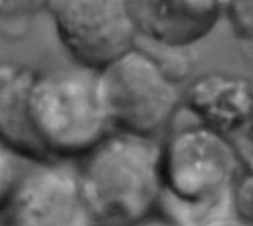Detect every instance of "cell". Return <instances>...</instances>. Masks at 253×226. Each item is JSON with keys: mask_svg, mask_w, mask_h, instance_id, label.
<instances>
[{"mask_svg": "<svg viewBox=\"0 0 253 226\" xmlns=\"http://www.w3.org/2000/svg\"><path fill=\"white\" fill-rule=\"evenodd\" d=\"M213 226H253V224L245 222L243 219H240L237 216H231V218H228V219H225V221H222V222H219V224Z\"/></svg>", "mask_w": 253, "mask_h": 226, "instance_id": "2e32d148", "label": "cell"}, {"mask_svg": "<svg viewBox=\"0 0 253 226\" xmlns=\"http://www.w3.org/2000/svg\"><path fill=\"white\" fill-rule=\"evenodd\" d=\"M249 135H252V136H253V130H252V132H251V133H249Z\"/></svg>", "mask_w": 253, "mask_h": 226, "instance_id": "e0dca14e", "label": "cell"}, {"mask_svg": "<svg viewBox=\"0 0 253 226\" xmlns=\"http://www.w3.org/2000/svg\"><path fill=\"white\" fill-rule=\"evenodd\" d=\"M46 12L80 68L99 73L136 46L139 33L129 1L49 0Z\"/></svg>", "mask_w": 253, "mask_h": 226, "instance_id": "8992f818", "label": "cell"}, {"mask_svg": "<svg viewBox=\"0 0 253 226\" xmlns=\"http://www.w3.org/2000/svg\"><path fill=\"white\" fill-rule=\"evenodd\" d=\"M30 132L50 161L83 160L113 130L96 93V73L37 70L25 99Z\"/></svg>", "mask_w": 253, "mask_h": 226, "instance_id": "3957f363", "label": "cell"}, {"mask_svg": "<svg viewBox=\"0 0 253 226\" xmlns=\"http://www.w3.org/2000/svg\"><path fill=\"white\" fill-rule=\"evenodd\" d=\"M182 108L197 123L237 141L253 130V78L206 71L182 87Z\"/></svg>", "mask_w": 253, "mask_h": 226, "instance_id": "52a82bcc", "label": "cell"}, {"mask_svg": "<svg viewBox=\"0 0 253 226\" xmlns=\"http://www.w3.org/2000/svg\"><path fill=\"white\" fill-rule=\"evenodd\" d=\"M96 93L113 130L159 139L182 108V87L135 46L96 73Z\"/></svg>", "mask_w": 253, "mask_h": 226, "instance_id": "277c9868", "label": "cell"}, {"mask_svg": "<svg viewBox=\"0 0 253 226\" xmlns=\"http://www.w3.org/2000/svg\"><path fill=\"white\" fill-rule=\"evenodd\" d=\"M138 33L147 41L187 49L209 36L225 15L218 0H132Z\"/></svg>", "mask_w": 253, "mask_h": 226, "instance_id": "ba28073f", "label": "cell"}, {"mask_svg": "<svg viewBox=\"0 0 253 226\" xmlns=\"http://www.w3.org/2000/svg\"><path fill=\"white\" fill-rule=\"evenodd\" d=\"M46 9V1H0V27L6 37H22L28 31L31 19Z\"/></svg>", "mask_w": 253, "mask_h": 226, "instance_id": "8fae6325", "label": "cell"}, {"mask_svg": "<svg viewBox=\"0 0 253 226\" xmlns=\"http://www.w3.org/2000/svg\"><path fill=\"white\" fill-rule=\"evenodd\" d=\"M37 68L3 61L0 65V136L1 145L31 163L50 161L33 138L25 111L28 87Z\"/></svg>", "mask_w": 253, "mask_h": 226, "instance_id": "9c48e42d", "label": "cell"}, {"mask_svg": "<svg viewBox=\"0 0 253 226\" xmlns=\"http://www.w3.org/2000/svg\"><path fill=\"white\" fill-rule=\"evenodd\" d=\"M225 16L234 36L253 50V0L225 1Z\"/></svg>", "mask_w": 253, "mask_h": 226, "instance_id": "4fadbf2b", "label": "cell"}, {"mask_svg": "<svg viewBox=\"0 0 253 226\" xmlns=\"http://www.w3.org/2000/svg\"><path fill=\"white\" fill-rule=\"evenodd\" d=\"M243 170L236 142L200 123L162 141L159 209L178 226H213L234 213V187Z\"/></svg>", "mask_w": 253, "mask_h": 226, "instance_id": "6da1fadb", "label": "cell"}, {"mask_svg": "<svg viewBox=\"0 0 253 226\" xmlns=\"http://www.w3.org/2000/svg\"><path fill=\"white\" fill-rule=\"evenodd\" d=\"M0 226H102L89 206L79 167L62 161L24 164L0 194Z\"/></svg>", "mask_w": 253, "mask_h": 226, "instance_id": "5b68a950", "label": "cell"}, {"mask_svg": "<svg viewBox=\"0 0 253 226\" xmlns=\"http://www.w3.org/2000/svg\"><path fill=\"white\" fill-rule=\"evenodd\" d=\"M234 142L243 160V170L234 187V213L253 224V136L246 135Z\"/></svg>", "mask_w": 253, "mask_h": 226, "instance_id": "30bf717a", "label": "cell"}, {"mask_svg": "<svg viewBox=\"0 0 253 226\" xmlns=\"http://www.w3.org/2000/svg\"><path fill=\"white\" fill-rule=\"evenodd\" d=\"M79 173L99 222L129 225L159 209L162 141L114 130L82 160Z\"/></svg>", "mask_w": 253, "mask_h": 226, "instance_id": "7a4b0ae2", "label": "cell"}, {"mask_svg": "<svg viewBox=\"0 0 253 226\" xmlns=\"http://www.w3.org/2000/svg\"><path fill=\"white\" fill-rule=\"evenodd\" d=\"M125 226H178L173 221H170L166 215H163L162 212H156L144 219H139L136 222H132L129 225Z\"/></svg>", "mask_w": 253, "mask_h": 226, "instance_id": "9a60e30c", "label": "cell"}, {"mask_svg": "<svg viewBox=\"0 0 253 226\" xmlns=\"http://www.w3.org/2000/svg\"><path fill=\"white\" fill-rule=\"evenodd\" d=\"M22 161H27L16 155L12 150L1 145L0 148V194L6 192L16 181L22 170Z\"/></svg>", "mask_w": 253, "mask_h": 226, "instance_id": "5bb4252c", "label": "cell"}, {"mask_svg": "<svg viewBox=\"0 0 253 226\" xmlns=\"http://www.w3.org/2000/svg\"><path fill=\"white\" fill-rule=\"evenodd\" d=\"M148 43L153 47H142V46H139V47L147 50L173 81H176L178 84L185 81L193 68V59L185 52V49L165 47V46H160V44H156L151 41H148Z\"/></svg>", "mask_w": 253, "mask_h": 226, "instance_id": "7c38bea8", "label": "cell"}]
</instances>
